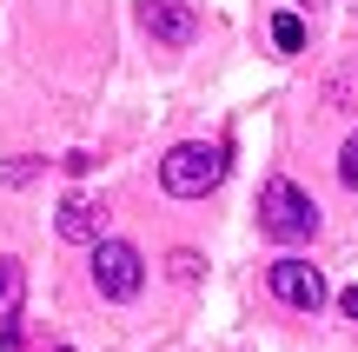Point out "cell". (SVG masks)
I'll list each match as a JSON object with an SVG mask.
<instances>
[{"label": "cell", "instance_id": "3", "mask_svg": "<svg viewBox=\"0 0 358 352\" xmlns=\"http://www.w3.org/2000/svg\"><path fill=\"white\" fill-rule=\"evenodd\" d=\"M93 286H100L106 300H133V293L146 286L140 246H127V239H100V246H93Z\"/></svg>", "mask_w": 358, "mask_h": 352}, {"label": "cell", "instance_id": "6", "mask_svg": "<svg viewBox=\"0 0 358 352\" xmlns=\"http://www.w3.org/2000/svg\"><path fill=\"white\" fill-rule=\"evenodd\" d=\"M20 306H27V266L20 260H0V352H27Z\"/></svg>", "mask_w": 358, "mask_h": 352}, {"label": "cell", "instance_id": "4", "mask_svg": "<svg viewBox=\"0 0 358 352\" xmlns=\"http://www.w3.org/2000/svg\"><path fill=\"white\" fill-rule=\"evenodd\" d=\"M272 293H279L285 306H299V313H319L325 306V279H319V266H306V260H272Z\"/></svg>", "mask_w": 358, "mask_h": 352}, {"label": "cell", "instance_id": "12", "mask_svg": "<svg viewBox=\"0 0 358 352\" xmlns=\"http://www.w3.org/2000/svg\"><path fill=\"white\" fill-rule=\"evenodd\" d=\"M338 313H345V319H358V286H345V293H338Z\"/></svg>", "mask_w": 358, "mask_h": 352}, {"label": "cell", "instance_id": "13", "mask_svg": "<svg viewBox=\"0 0 358 352\" xmlns=\"http://www.w3.org/2000/svg\"><path fill=\"white\" fill-rule=\"evenodd\" d=\"M60 352H73V346H60Z\"/></svg>", "mask_w": 358, "mask_h": 352}, {"label": "cell", "instance_id": "9", "mask_svg": "<svg viewBox=\"0 0 358 352\" xmlns=\"http://www.w3.org/2000/svg\"><path fill=\"white\" fill-rule=\"evenodd\" d=\"M338 180H345L352 193H358V133H352L345 146H338Z\"/></svg>", "mask_w": 358, "mask_h": 352}, {"label": "cell", "instance_id": "7", "mask_svg": "<svg viewBox=\"0 0 358 352\" xmlns=\"http://www.w3.org/2000/svg\"><path fill=\"white\" fill-rule=\"evenodd\" d=\"M100 220H106V213L93 206L87 193H66V199H60V213H53L60 239H73V246H100Z\"/></svg>", "mask_w": 358, "mask_h": 352}, {"label": "cell", "instance_id": "1", "mask_svg": "<svg viewBox=\"0 0 358 352\" xmlns=\"http://www.w3.org/2000/svg\"><path fill=\"white\" fill-rule=\"evenodd\" d=\"M226 167H232L226 140H186V146H173V153L159 160V186L179 193V199H199V193H213V186L226 180Z\"/></svg>", "mask_w": 358, "mask_h": 352}, {"label": "cell", "instance_id": "8", "mask_svg": "<svg viewBox=\"0 0 358 352\" xmlns=\"http://www.w3.org/2000/svg\"><path fill=\"white\" fill-rule=\"evenodd\" d=\"M272 40H279L285 53H299L306 47V20H299V13H279V20H272Z\"/></svg>", "mask_w": 358, "mask_h": 352}, {"label": "cell", "instance_id": "5", "mask_svg": "<svg viewBox=\"0 0 358 352\" xmlns=\"http://www.w3.org/2000/svg\"><path fill=\"white\" fill-rule=\"evenodd\" d=\"M140 27L153 40H166V47H192L199 40V13L186 0H140Z\"/></svg>", "mask_w": 358, "mask_h": 352}, {"label": "cell", "instance_id": "10", "mask_svg": "<svg viewBox=\"0 0 358 352\" xmlns=\"http://www.w3.org/2000/svg\"><path fill=\"white\" fill-rule=\"evenodd\" d=\"M173 279H199V253H173Z\"/></svg>", "mask_w": 358, "mask_h": 352}, {"label": "cell", "instance_id": "11", "mask_svg": "<svg viewBox=\"0 0 358 352\" xmlns=\"http://www.w3.org/2000/svg\"><path fill=\"white\" fill-rule=\"evenodd\" d=\"M0 180H7V186H20V180H34V160H13V167H0Z\"/></svg>", "mask_w": 358, "mask_h": 352}, {"label": "cell", "instance_id": "2", "mask_svg": "<svg viewBox=\"0 0 358 352\" xmlns=\"http://www.w3.org/2000/svg\"><path fill=\"white\" fill-rule=\"evenodd\" d=\"M259 226H266L272 239H285V246H299V239H312V226H319V206H312V193H299L292 180H266V193H259Z\"/></svg>", "mask_w": 358, "mask_h": 352}]
</instances>
